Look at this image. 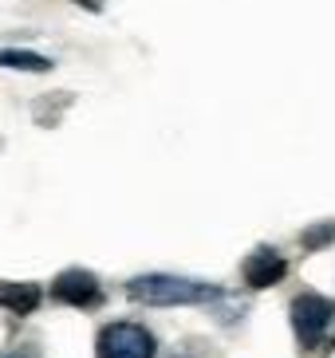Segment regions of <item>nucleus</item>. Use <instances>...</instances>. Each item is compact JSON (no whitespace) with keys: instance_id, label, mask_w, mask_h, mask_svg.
Segmentation results:
<instances>
[{"instance_id":"nucleus-3","label":"nucleus","mask_w":335,"mask_h":358,"mask_svg":"<svg viewBox=\"0 0 335 358\" xmlns=\"http://www.w3.org/2000/svg\"><path fill=\"white\" fill-rule=\"evenodd\" d=\"M158 343L142 323H107L95 343V358H154Z\"/></svg>"},{"instance_id":"nucleus-4","label":"nucleus","mask_w":335,"mask_h":358,"mask_svg":"<svg viewBox=\"0 0 335 358\" xmlns=\"http://www.w3.org/2000/svg\"><path fill=\"white\" fill-rule=\"evenodd\" d=\"M52 299H60V303H67V307L91 311V307L103 303V284H99V275L87 272V268H67V272H60L52 280Z\"/></svg>"},{"instance_id":"nucleus-1","label":"nucleus","mask_w":335,"mask_h":358,"mask_svg":"<svg viewBox=\"0 0 335 358\" xmlns=\"http://www.w3.org/2000/svg\"><path fill=\"white\" fill-rule=\"evenodd\" d=\"M126 295L146 307H189V303H213L225 292L213 284H201V280H186V275L150 272V275H135L126 284Z\"/></svg>"},{"instance_id":"nucleus-10","label":"nucleus","mask_w":335,"mask_h":358,"mask_svg":"<svg viewBox=\"0 0 335 358\" xmlns=\"http://www.w3.org/2000/svg\"><path fill=\"white\" fill-rule=\"evenodd\" d=\"M75 4H87V8H99V0H75Z\"/></svg>"},{"instance_id":"nucleus-7","label":"nucleus","mask_w":335,"mask_h":358,"mask_svg":"<svg viewBox=\"0 0 335 358\" xmlns=\"http://www.w3.org/2000/svg\"><path fill=\"white\" fill-rule=\"evenodd\" d=\"M0 67H16V71H52V59L36 52H24V48H4L0 52Z\"/></svg>"},{"instance_id":"nucleus-9","label":"nucleus","mask_w":335,"mask_h":358,"mask_svg":"<svg viewBox=\"0 0 335 358\" xmlns=\"http://www.w3.org/2000/svg\"><path fill=\"white\" fill-rule=\"evenodd\" d=\"M331 241H335V221H324V224H315V229L304 232V248H324Z\"/></svg>"},{"instance_id":"nucleus-5","label":"nucleus","mask_w":335,"mask_h":358,"mask_svg":"<svg viewBox=\"0 0 335 358\" xmlns=\"http://www.w3.org/2000/svg\"><path fill=\"white\" fill-rule=\"evenodd\" d=\"M241 275H245L249 287L264 292V287H276L284 275H288V264H284V256L276 252V248H257V252L241 264Z\"/></svg>"},{"instance_id":"nucleus-6","label":"nucleus","mask_w":335,"mask_h":358,"mask_svg":"<svg viewBox=\"0 0 335 358\" xmlns=\"http://www.w3.org/2000/svg\"><path fill=\"white\" fill-rule=\"evenodd\" d=\"M43 299V292L36 284H0V307H8V311H36Z\"/></svg>"},{"instance_id":"nucleus-8","label":"nucleus","mask_w":335,"mask_h":358,"mask_svg":"<svg viewBox=\"0 0 335 358\" xmlns=\"http://www.w3.org/2000/svg\"><path fill=\"white\" fill-rule=\"evenodd\" d=\"M63 106H71V91H55L52 99H36V122L40 127H60V115H63Z\"/></svg>"},{"instance_id":"nucleus-2","label":"nucleus","mask_w":335,"mask_h":358,"mask_svg":"<svg viewBox=\"0 0 335 358\" xmlns=\"http://www.w3.org/2000/svg\"><path fill=\"white\" fill-rule=\"evenodd\" d=\"M292 331L308 358H320L335 347V303L315 292H300L292 299Z\"/></svg>"}]
</instances>
